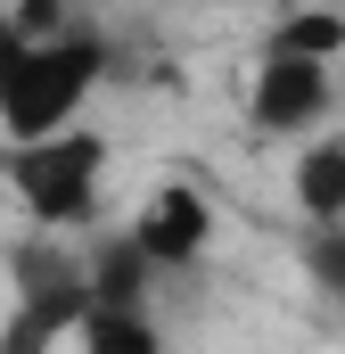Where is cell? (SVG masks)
Returning a JSON list of instances; mask_svg holds the SVG:
<instances>
[{
    "label": "cell",
    "instance_id": "obj_1",
    "mask_svg": "<svg viewBox=\"0 0 345 354\" xmlns=\"http://www.w3.org/2000/svg\"><path fill=\"white\" fill-rule=\"evenodd\" d=\"M0 174L17 189V206L41 223V231H83L99 214V181H107V140L99 132H50V140H8L0 149Z\"/></svg>",
    "mask_w": 345,
    "mask_h": 354
},
{
    "label": "cell",
    "instance_id": "obj_2",
    "mask_svg": "<svg viewBox=\"0 0 345 354\" xmlns=\"http://www.w3.org/2000/svg\"><path fill=\"white\" fill-rule=\"evenodd\" d=\"M99 75H107V50H99L90 33L33 41L17 91L0 99V132H8V140H50V132H66V124L83 115V99L99 91Z\"/></svg>",
    "mask_w": 345,
    "mask_h": 354
},
{
    "label": "cell",
    "instance_id": "obj_3",
    "mask_svg": "<svg viewBox=\"0 0 345 354\" xmlns=\"http://www.w3.org/2000/svg\"><path fill=\"white\" fill-rule=\"evenodd\" d=\"M329 115V66L321 58H288V50H263L255 83H247V124L263 140H288V132H313Z\"/></svg>",
    "mask_w": 345,
    "mask_h": 354
},
{
    "label": "cell",
    "instance_id": "obj_4",
    "mask_svg": "<svg viewBox=\"0 0 345 354\" xmlns=\"http://www.w3.org/2000/svg\"><path fill=\"white\" fill-rule=\"evenodd\" d=\"M132 239H140V256H148L157 272L197 264V256H206V239H214V206H206V189H189V181L148 189V206H140Z\"/></svg>",
    "mask_w": 345,
    "mask_h": 354
},
{
    "label": "cell",
    "instance_id": "obj_5",
    "mask_svg": "<svg viewBox=\"0 0 345 354\" xmlns=\"http://www.w3.org/2000/svg\"><path fill=\"white\" fill-rule=\"evenodd\" d=\"M83 313H90V272L50 280V288H17V313L0 330V354H58L66 338H83Z\"/></svg>",
    "mask_w": 345,
    "mask_h": 354
},
{
    "label": "cell",
    "instance_id": "obj_6",
    "mask_svg": "<svg viewBox=\"0 0 345 354\" xmlns=\"http://www.w3.org/2000/svg\"><path fill=\"white\" fill-rule=\"evenodd\" d=\"M288 189H296V214H304L313 231L345 223V140H337V132H329V140H304V157H296Z\"/></svg>",
    "mask_w": 345,
    "mask_h": 354
},
{
    "label": "cell",
    "instance_id": "obj_7",
    "mask_svg": "<svg viewBox=\"0 0 345 354\" xmlns=\"http://www.w3.org/2000/svg\"><path fill=\"white\" fill-rule=\"evenodd\" d=\"M83 272H90V305H148V280H157V264L140 256L132 231L107 239L99 256H83Z\"/></svg>",
    "mask_w": 345,
    "mask_h": 354
},
{
    "label": "cell",
    "instance_id": "obj_8",
    "mask_svg": "<svg viewBox=\"0 0 345 354\" xmlns=\"http://www.w3.org/2000/svg\"><path fill=\"white\" fill-rule=\"evenodd\" d=\"M83 354H165V330L148 322V305H90Z\"/></svg>",
    "mask_w": 345,
    "mask_h": 354
},
{
    "label": "cell",
    "instance_id": "obj_9",
    "mask_svg": "<svg viewBox=\"0 0 345 354\" xmlns=\"http://www.w3.org/2000/svg\"><path fill=\"white\" fill-rule=\"evenodd\" d=\"M263 50H288V58H321V66H337V50H345V8H288V17L271 25Z\"/></svg>",
    "mask_w": 345,
    "mask_h": 354
},
{
    "label": "cell",
    "instance_id": "obj_10",
    "mask_svg": "<svg viewBox=\"0 0 345 354\" xmlns=\"http://www.w3.org/2000/svg\"><path fill=\"white\" fill-rule=\"evenodd\" d=\"M304 272L329 288V297H345V223H329V231H313V248H304Z\"/></svg>",
    "mask_w": 345,
    "mask_h": 354
},
{
    "label": "cell",
    "instance_id": "obj_11",
    "mask_svg": "<svg viewBox=\"0 0 345 354\" xmlns=\"http://www.w3.org/2000/svg\"><path fill=\"white\" fill-rule=\"evenodd\" d=\"M25 58H33V33H25L17 17H0V99L17 91V75H25Z\"/></svg>",
    "mask_w": 345,
    "mask_h": 354
},
{
    "label": "cell",
    "instance_id": "obj_12",
    "mask_svg": "<svg viewBox=\"0 0 345 354\" xmlns=\"http://www.w3.org/2000/svg\"><path fill=\"white\" fill-rule=\"evenodd\" d=\"M17 25L33 41H58V0H17Z\"/></svg>",
    "mask_w": 345,
    "mask_h": 354
}]
</instances>
